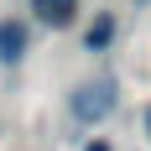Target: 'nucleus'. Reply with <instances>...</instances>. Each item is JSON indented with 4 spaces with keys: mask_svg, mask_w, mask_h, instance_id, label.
<instances>
[{
    "mask_svg": "<svg viewBox=\"0 0 151 151\" xmlns=\"http://www.w3.org/2000/svg\"><path fill=\"white\" fill-rule=\"evenodd\" d=\"M109 109H115V83L109 78H94V83H78L73 89V115L83 125H99Z\"/></svg>",
    "mask_w": 151,
    "mask_h": 151,
    "instance_id": "1",
    "label": "nucleus"
},
{
    "mask_svg": "<svg viewBox=\"0 0 151 151\" xmlns=\"http://www.w3.org/2000/svg\"><path fill=\"white\" fill-rule=\"evenodd\" d=\"M21 58H26V26L0 21V63H21Z\"/></svg>",
    "mask_w": 151,
    "mask_h": 151,
    "instance_id": "2",
    "label": "nucleus"
},
{
    "mask_svg": "<svg viewBox=\"0 0 151 151\" xmlns=\"http://www.w3.org/2000/svg\"><path fill=\"white\" fill-rule=\"evenodd\" d=\"M31 11L42 16L47 26H68V21L78 16V0H31Z\"/></svg>",
    "mask_w": 151,
    "mask_h": 151,
    "instance_id": "3",
    "label": "nucleus"
},
{
    "mask_svg": "<svg viewBox=\"0 0 151 151\" xmlns=\"http://www.w3.org/2000/svg\"><path fill=\"white\" fill-rule=\"evenodd\" d=\"M109 37H115V21H109V16H99V21L89 26V37H83V42H89V52H99V47H104Z\"/></svg>",
    "mask_w": 151,
    "mask_h": 151,
    "instance_id": "4",
    "label": "nucleus"
},
{
    "mask_svg": "<svg viewBox=\"0 0 151 151\" xmlns=\"http://www.w3.org/2000/svg\"><path fill=\"white\" fill-rule=\"evenodd\" d=\"M83 151H109V146H104V141H89V146H83Z\"/></svg>",
    "mask_w": 151,
    "mask_h": 151,
    "instance_id": "5",
    "label": "nucleus"
},
{
    "mask_svg": "<svg viewBox=\"0 0 151 151\" xmlns=\"http://www.w3.org/2000/svg\"><path fill=\"white\" fill-rule=\"evenodd\" d=\"M146 136H151V104H146Z\"/></svg>",
    "mask_w": 151,
    "mask_h": 151,
    "instance_id": "6",
    "label": "nucleus"
},
{
    "mask_svg": "<svg viewBox=\"0 0 151 151\" xmlns=\"http://www.w3.org/2000/svg\"><path fill=\"white\" fill-rule=\"evenodd\" d=\"M141 5H146V0H141Z\"/></svg>",
    "mask_w": 151,
    "mask_h": 151,
    "instance_id": "7",
    "label": "nucleus"
}]
</instances>
